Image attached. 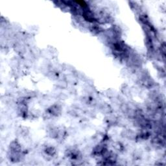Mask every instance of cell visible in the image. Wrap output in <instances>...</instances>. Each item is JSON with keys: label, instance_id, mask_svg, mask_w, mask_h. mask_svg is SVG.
Returning <instances> with one entry per match:
<instances>
[{"label": "cell", "instance_id": "17", "mask_svg": "<svg viewBox=\"0 0 166 166\" xmlns=\"http://www.w3.org/2000/svg\"><path fill=\"white\" fill-rule=\"evenodd\" d=\"M122 92H123V93L125 95V96H130V88L127 86H125L124 88H123Z\"/></svg>", "mask_w": 166, "mask_h": 166}, {"label": "cell", "instance_id": "13", "mask_svg": "<svg viewBox=\"0 0 166 166\" xmlns=\"http://www.w3.org/2000/svg\"><path fill=\"white\" fill-rule=\"evenodd\" d=\"M56 86L58 88H60L65 89L68 86V82L66 81V79H60V80H58V81L57 82Z\"/></svg>", "mask_w": 166, "mask_h": 166}, {"label": "cell", "instance_id": "3", "mask_svg": "<svg viewBox=\"0 0 166 166\" xmlns=\"http://www.w3.org/2000/svg\"><path fill=\"white\" fill-rule=\"evenodd\" d=\"M18 114L22 118H25L28 117L29 113H28V108L26 104H18Z\"/></svg>", "mask_w": 166, "mask_h": 166}, {"label": "cell", "instance_id": "11", "mask_svg": "<svg viewBox=\"0 0 166 166\" xmlns=\"http://www.w3.org/2000/svg\"><path fill=\"white\" fill-rule=\"evenodd\" d=\"M58 128L57 127H51L49 130V136H50L51 138L56 139L58 136Z\"/></svg>", "mask_w": 166, "mask_h": 166}, {"label": "cell", "instance_id": "14", "mask_svg": "<svg viewBox=\"0 0 166 166\" xmlns=\"http://www.w3.org/2000/svg\"><path fill=\"white\" fill-rule=\"evenodd\" d=\"M18 133L20 135V136H25L29 134V130L25 127H20L18 130Z\"/></svg>", "mask_w": 166, "mask_h": 166}, {"label": "cell", "instance_id": "19", "mask_svg": "<svg viewBox=\"0 0 166 166\" xmlns=\"http://www.w3.org/2000/svg\"><path fill=\"white\" fill-rule=\"evenodd\" d=\"M160 50L161 52V54H163V56H165V43H163L162 44H161L160 47Z\"/></svg>", "mask_w": 166, "mask_h": 166}, {"label": "cell", "instance_id": "8", "mask_svg": "<svg viewBox=\"0 0 166 166\" xmlns=\"http://www.w3.org/2000/svg\"><path fill=\"white\" fill-rule=\"evenodd\" d=\"M99 108H100L101 112L104 114H110L112 110L111 106L106 103L101 104L100 106H99Z\"/></svg>", "mask_w": 166, "mask_h": 166}, {"label": "cell", "instance_id": "7", "mask_svg": "<svg viewBox=\"0 0 166 166\" xmlns=\"http://www.w3.org/2000/svg\"><path fill=\"white\" fill-rule=\"evenodd\" d=\"M106 148L105 145L104 144H99L93 150V155L95 156H101L102 154V152L104 150V149Z\"/></svg>", "mask_w": 166, "mask_h": 166}, {"label": "cell", "instance_id": "6", "mask_svg": "<svg viewBox=\"0 0 166 166\" xmlns=\"http://www.w3.org/2000/svg\"><path fill=\"white\" fill-rule=\"evenodd\" d=\"M9 148H10V150L12 151L22 152V147H21L20 144L16 140L13 141L11 142L10 143V146H9Z\"/></svg>", "mask_w": 166, "mask_h": 166}, {"label": "cell", "instance_id": "10", "mask_svg": "<svg viewBox=\"0 0 166 166\" xmlns=\"http://www.w3.org/2000/svg\"><path fill=\"white\" fill-rule=\"evenodd\" d=\"M90 30L94 35H99V33L103 31V30L100 26L97 24H93L90 25Z\"/></svg>", "mask_w": 166, "mask_h": 166}, {"label": "cell", "instance_id": "12", "mask_svg": "<svg viewBox=\"0 0 166 166\" xmlns=\"http://www.w3.org/2000/svg\"><path fill=\"white\" fill-rule=\"evenodd\" d=\"M45 153L46 155L49 156H53L56 154V149H54L53 147H47V148L45 149Z\"/></svg>", "mask_w": 166, "mask_h": 166}, {"label": "cell", "instance_id": "9", "mask_svg": "<svg viewBox=\"0 0 166 166\" xmlns=\"http://www.w3.org/2000/svg\"><path fill=\"white\" fill-rule=\"evenodd\" d=\"M106 122H107L108 124L110 125H116V123H118V118L114 115L111 114H108V116L106 118Z\"/></svg>", "mask_w": 166, "mask_h": 166}, {"label": "cell", "instance_id": "4", "mask_svg": "<svg viewBox=\"0 0 166 166\" xmlns=\"http://www.w3.org/2000/svg\"><path fill=\"white\" fill-rule=\"evenodd\" d=\"M122 136L123 137H125L128 139H130V140H133V139H136V135L135 134V132L132 131L130 129H126L123 130L122 132Z\"/></svg>", "mask_w": 166, "mask_h": 166}, {"label": "cell", "instance_id": "15", "mask_svg": "<svg viewBox=\"0 0 166 166\" xmlns=\"http://www.w3.org/2000/svg\"><path fill=\"white\" fill-rule=\"evenodd\" d=\"M120 108V110L122 111L123 114H127L128 110H129V106H128V104L125 103H121Z\"/></svg>", "mask_w": 166, "mask_h": 166}, {"label": "cell", "instance_id": "18", "mask_svg": "<svg viewBox=\"0 0 166 166\" xmlns=\"http://www.w3.org/2000/svg\"><path fill=\"white\" fill-rule=\"evenodd\" d=\"M53 116L51 115V114L48 112V111H46V112L44 113V114H43V118H44V119L45 120H49V119H51V118H53Z\"/></svg>", "mask_w": 166, "mask_h": 166}, {"label": "cell", "instance_id": "2", "mask_svg": "<svg viewBox=\"0 0 166 166\" xmlns=\"http://www.w3.org/2000/svg\"><path fill=\"white\" fill-rule=\"evenodd\" d=\"M47 111L50 112L53 117H58V116H60L62 112L61 106L60 105L55 104V105H53L50 106V107L47 109Z\"/></svg>", "mask_w": 166, "mask_h": 166}, {"label": "cell", "instance_id": "16", "mask_svg": "<svg viewBox=\"0 0 166 166\" xmlns=\"http://www.w3.org/2000/svg\"><path fill=\"white\" fill-rule=\"evenodd\" d=\"M113 147L116 150H117L118 151H123V149H124V147H123V145L120 143V142H115L113 145Z\"/></svg>", "mask_w": 166, "mask_h": 166}, {"label": "cell", "instance_id": "1", "mask_svg": "<svg viewBox=\"0 0 166 166\" xmlns=\"http://www.w3.org/2000/svg\"><path fill=\"white\" fill-rule=\"evenodd\" d=\"M8 158L9 160L11 161L12 162H18L21 161L22 159L23 155L22 154V152H15L9 151L8 153Z\"/></svg>", "mask_w": 166, "mask_h": 166}, {"label": "cell", "instance_id": "5", "mask_svg": "<svg viewBox=\"0 0 166 166\" xmlns=\"http://www.w3.org/2000/svg\"><path fill=\"white\" fill-rule=\"evenodd\" d=\"M14 47H15V49L16 53L20 54V55H23V54L26 53V48L25 46L23 44L20 43V42H16Z\"/></svg>", "mask_w": 166, "mask_h": 166}]
</instances>
